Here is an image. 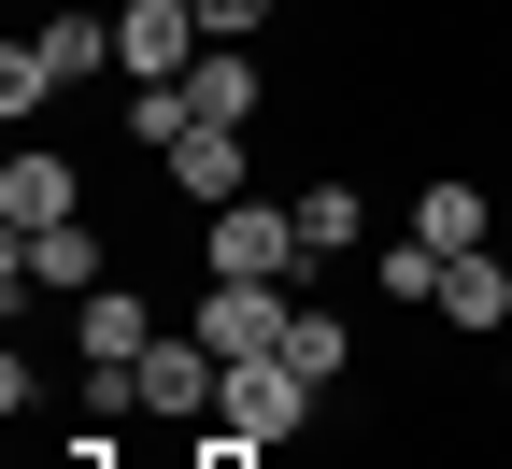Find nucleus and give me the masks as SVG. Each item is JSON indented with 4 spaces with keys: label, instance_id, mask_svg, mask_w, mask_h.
<instances>
[{
    "label": "nucleus",
    "instance_id": "7ed1b4c3",
    "mask_svg": "<svg viewBox=\"0 0 512 469\" xmlns=\"http://www.w3.org/2000/svg\"><path fill=\"white\" fill-rule=\"evenodd\" d=\"M214 398H228V356L200 327H157L143 342V427H214Z\"/></svg>",
    "mask_w": 512,
    "mask_h": 469
},
{
    "label": "nucleus",
    "instance_id": "a211bd4d",
    "mask_svg": "<svg viewBox=\"0 0 512 469\" xmlns=\"http://www.w3.org/2000/svg\"><path fill=\"white\" fill-rule=\"evenodd\" d=\"M185 469H271V441H228V427H185Z\"/></svg>",
    "mask_w": 512,
    "mask_h": 469
},
{
    "label": "nucleus",
    "instance_id": "f3484780",
    "mask_svg": "<svg viewBox=\"0 0 512 469\" xmlns=\"http://www.w3.org/2000/svg\"><path fill=\"white\" fill-rule=\"evenodd\" d=\"M57 72H43V43H0V114H43Z\"/></svg>",
    "mask_w": 512,
    "mask_h": 469
},
{
    "label": "nucleus",
    "instance_id": "20e7f679",
    "mask_svg": "<svg viewBox=\"0 0 512 469\" xmlns=\"http://www.w3.org/2000/svg\"><path fill=\"white\" fill-rule=\"evenodd\" d=\"M200 0H114V72L128 86H185V72H200Z\"/></svg>",
    "mask_w": 512,
    "mask_h": 469
},
{
    "label": "nucleus",
    "instance_id": "6e6552de",
    "mask_svg": "<svg viewBox=\"0 0 512 469\" xmlns=\"http://www.w3.org/2000/svg\"><path fill=\"white\" fill-rule=\"evenodd\" d=\"M86 214V171L57 157V143H15L0 157V228H72Z\"/></svg>",
    "mask_w": 512,
    "mask_h": 469
},
{
    "label": "nucleus",
    "instance_id": "dca6fc26",
    "mask_svg": "<svg viewBox=\"0 0 512 469\" xmlns=\"http://www.w3.org/2000/svg\"><path fill=\"white\" fill-rule=\"evenodd\" d=\"M370 285L399 299V313H427V299H441V242H413V228H399V242L370 256Z\"/></svg>",
    "mask_w": 512,
    "mask_h": 469
},
{
    "label": "nucleus",
    "instance_id": "4468645a",
    "mask_svg": "<svg viewBox=\"0 0 512 469\" xmlns=\"http://www.w3.org/2000/svg\"><path fill=\"white\" fill-rule=\"evenodd\" d=\"M143 342H157V299H128V285L72 299V356H143Z\"/></svg>",
    "mask_w": 512,
    "mask_h": 469
},
{
    "label": "nucleus",
    "instance_id": "0eeeda50",
    "mask_svg": "<svg viewBox=\"0 0 512 469\" xmlns=\"http://www.w3.org/2000/svg\"><path fill=\"white\" fill-rule=\"evenodd\" d=\"M456 342H512V242H484V256H441V299H427Z\"/></svg>",
    "mask_w": 512,
    "mask_h": 469
},
{
    "label": "nucleus",
    "instance_id": "f257e3e1",
    "mask_svg": "<svg viewBox=\"0 0 512 469\" xmlns=\"http://www.w3.org/2000/svg\"><path fill=\"white\" fill-rule=\"evenodd\" d=\"M200 271H214V285H299V271H313L299 199H228V214H200Z\"/></svg>",
    "mask_w": 512,
    "mask_h": 469
},
{
    "label": "nucleus",
    "instance_id": "f8f14e48",
    "mask_svg": "<svg viewBox=\"0 0 512 469\" xmlns=\"http://www.w3.org/2000/svg\"><path fill=\"white\" fill-rule=\"evenodd\" d=\"M299 242H313V271H328V256H370V199H356L342 171H313V185H299Z\"/></svg>",
    "mask_w": 512,
    "mask_h": 469
},
{
    "label": "nucleus",
    "instance_id": "9b49d317",
    "mask_svg": "<svg viewBox=\"0 0 512 469\" xmlns=\"http://www.w3.org/2000/svg\"><path fill=\"white\" fill-rule=\"evenodd\" d=\"M15 256H29V285H43V299H100V285H114V256H100L86 214H72V228H15Z\"/></svg>",
    "mask_w": 512,
    "mask_h": 469
},
{
    "label": "nucleus",
    "instance_id": "6ab92c4d",
    "mask_svg": "<svg viewBox=\"0 0 512 469\" xmlns=\"http://www.w3.org/2000/svg\"><path fill=\"white\" fill-rule=\"evenodd\" d=\"M200 29H214V43H256V29H271V0H200Z\"/></svg>",
    "mask_w": 512,
    "mask_h": 469
},
{
    "label": "nucleus",
    "instance_id": "f03ea898",
    "mask_svg": "<svg viewBox=\"0 0 512 469\" xmlns=\"http://www.w3.org/2000/svg\"><path fill=\"white\" fill-rule=\"evenodd\" d=\"M313 413H328V384H313L299 356H228V398H214V427L228 441H313Z\"/></svg>",
    "mask_w": 512,
    "mask_h": 469
},
{
    "label": "nucleus",
    "instance_id": "ddd939ff",
    "mask_svg": "<svg viewBox=\"0 0 512 469\" xmlns=\"http://www.w3.org/2000/svg\"><path fill=\"white\" fill-rule=\"evenodd\" d=\"M29 43H43V72H57V100H72V86H100V72H114V15H43Z\"/></svg>",
    "mask_w": 512,
    "mask_h": 469
},
{
    "label": "nucleus",
    "instance_id": "1a4fd4ad",
    "mask_svg": "<svg viewBox=\"0 0 512 469\" xmlns=\"http://www.w3.org/2000/svg\"><path fill=\"white\" fill-rule=\"evenodd\" d=\"M185 114H200V128H271V72H256V43H200Z\"/></svg>",
    "mask_w": 512,
    "mask_h": 469
},
{
    "label": "nucleus",
    "instance_id": "39448f33",
    "mask_svg": "<svg viewBox=\"0 0 512 469\" xmlns=\"http://www.w3.org/2000/svg\"><path fill=\"white\" fill-rule=\"evenodd\" d=\"M185 327H200L214 356H285L299 299H285V285H214V271H200V313H185Z\"/></svg>",
    "mask_w": 512,
    "mask_h": 469
},
{
    "label": "nucleus",
    "instance_id": "2eb2a0df",
    "mask_svg": "<svg viewBox=\"0 0 512 469\" xmlns=\"http://www.w3.org/2000/svg\"><path fill=\"white\" fill-rule=\"evenodd\" d=\"M285 356H299L313 384H342V370H356V327H342L328 299H299V327H285Z\"/></svg>",
    "mask_w": 512,
    "mask_h": 469
},
{
    "label": "nucleus",
    "instance_id": "9d476101",
    "mask_svg": "<svg viewBox=\"0 0 512 469\" xmlns=\"http://www.w3.org/2000/svg\"><path fill=\"white\" fill-rule=\"evenodd\" d=\"M399 228H413V242H441V256H484V242H498V214H484V185H470V171H427Z\"/></svg>",
    "mask_w": 512,
    "mask_h": 469
},
{
    "label": "nucleus",
    "instance_id": "423d86ee",
    "mask_svg": "<svg viewBox=\"0 0 512 469\" xmlns=\"http://www.w3.org/2000/svg\"><path fill=\"white\" fill-rule=\"evenodd\" d=\"M157 171H171V199H185V214H228V199H256V185H242V171H256V128H185Z\"/></svg>",
    "mask_w": 512,
    "mask_h": 469
}]
</instances>
